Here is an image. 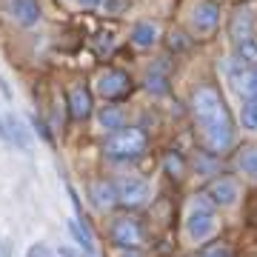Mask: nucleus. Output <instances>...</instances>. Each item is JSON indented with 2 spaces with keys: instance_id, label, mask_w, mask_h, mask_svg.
<instances>
[{
  "instance_id": "1",
  "label": "nucleus",
  "mask_w": 257,
  "mask_h": 257,
  "mask_svg": "<svg viewBox=\"0 0 257 257\" xmlns=\"http://www.w3.org/2000/svg\"><path fill=\"white\" fill-rule=\"evenodd\" d=\"M194 120L203 132V140L211 152H226L234 143V123H231L223 97L211 86H200L192 97Z\"/></svg>"
},
{
  "instance_id": "2",
  "label": "nucleus",
  "mask_w": 257,
  "mask_h": 257,
  "mask_svg": "<svg viewBox=\"0 0 257 257\" xmlns=\"http://www.w3.org/2000/svg\"><path fill=\"white\" fill-rule=\"evenodd\" d=\"M186 231L194 243H203V240L214 237L217 231V214H214V203L206 197V194H197L192 203V211L186 217Z\"/></svg>"
},
{
  "instance_id": "3",
  "label": "nucleus",
  "mask_w": 257,
  "mask_h": 257,
  "mask_svg": "<svg viewBox=\"0 0 257 257\" xmlns=\"http://www.w3.org/2000/svg\"><path fill=\"white\" fill-rule=\"evenodd\" d=\"M103 152L114 160H128V157H138L146 152V135L135 126H123L120 132H111L109 138H106V146Z\"/></svg>"
},
{
  "instance_id": "4",
  "label": "nucleus",
  "mask_w": 257,
  "mask_h": 257,
  "mask_svg": "<svg viewBox=\"0 0 257 257\" xmlns=\"http://www.w3.org/2000/svg\"><path fill=\"white\" fill-rule=\"evenodd\" d=\"M114 189H117V203H123L128 209H138V206H143V203L152 197V186H149L143 177H128L126 175L114 183Z\"/></svg>"
},
{
  "instance_id": "5",
  "label": "nucleus",
  "mask_w": 257,
  "mask_h": 257,
  "mask_svg": "<svg viewBox=\"0 0 257 257\" xmlns=\"http://www.w3.org/2000/svg\"><path fill=\"white\" fill-rule=\"evenodd\" d=\"M217 23H220V6L214 0H200L192 9V15H189V26H192V32L197 37L211 35L217 29Z\"/></svg>"
},
{
  "instance_id": "6",
  "label": "nucleus",
  "mask_w": 257,
  "mask_h": 257,
  "mask_svg": "<svg viewBox=\"0 0 257 257\" xmlns=\"http://www.w3.org/2000/svg\"><path fill=\"white\" fill-rule=\"evenodd\" d=\"M251 32H254V6H237L229 20V37L237 46V43L251 40Z\"/></svg>"
},
{
  "instance_id": "7",
  "label": "nucleus",
  "mask_w": 257,
  "mask_h": 257,
  "mask_svg": "<svg viewBox=\"0 0 257 257\" xmlns=\"http://www.w3.org/2000/svg\"><path fill=\"white\" fill-rule=\"evenodd\" d=\"M206 197H209L214 206H220V209H229L234 206L240 197V189L237 183L231 180V177H217V180H211L209 189H206Z\"/></svg>"
},
{
  "instance_id": "8",
  "label": "nucleus",
  "mask_w": 257,
  "mask_h": 257,
  "mask_svg": "<svg viewBox=\"0 0 257 257\" xmlns=\"http://www.w3.org/2000/svg\"><path fill=\"white\" fill-rule=\"evenodd\" d=\"M97 92L106 97V100H117L128 92V74L120 72V69H106V72L97 77Z\"/></svg>"
},
{
  "instance_id": "9",
  "label": "nucleus",
  "mask_w": 257,
  "mask_h": 257,
  "mask_svg": "<svg viewBox=\"0 0 257 257\" xmlns=\"http://www.w3.org/2000/svg\"><path fill=\"white\" fill-rule=\"evenodd\" d=\"M111 240H114V246H120V248H138L140 243H143V231H140L138 220L120 217V220H114V226H111Z\"/></svg>"
},
{
  "instance_id": "10",
  "label": "nucleus",
  "mask_w": 257,
  "mask_h": 257,
  "mask_svg": "<svg viewBox=\"0 0 257 257\" xmlns=\"http://www.w3.org/2000/svg\"><path fill=\"white\" fill-rule=\"evenodd\" d=\"M3 120H6V138H9V143L18 146L20 152H29L32 149V135H29L26 123L18 114H3Z\"/></svg>"
},
{
  "instance_id": "11",
  "label": "nucleus",
  "mask_w": 257,
  "mask_h": 257,
  "mask_svg": "<svg viewBox=\"0 0 257 257\" xmlns=\"http://www.w3.org/2000/svg\"><path fill=\"white\" fill-rule=\"evenodd\" d=\"M6 6H9V15L20 26H35L40 20V3L37 0H9Z\"/></svg>"
},
{
  "instance_id": "12",
  "label": "nucleus",
  "mask_w": 257,
  "mask_h": 257,
  "mask_svg": "<svg viewBox=\"0 0 257 257\" xmlns=\"http://www.w3.org/2000/svg\"><path fill=\"white\" fill-rule=\"evenodd\" d=\"M257 66V40H246V43H237L234 49V57H231V66H229V74L234 72H243V69H254Z\"/></svg>"
},
{
  "instance_id": "13",
  "label": "nucleus",
  "mask_w": 257,
  "mask_h": 257,
  "mask_svg": "<svg viewBox=\"0 0 257 257\" xmlns=\"http://www.w3.org/2000/svg\"><path fill=\"white\" fill-rule=\"evenodd\" d=\"M69 109H72L74 120H86L92 114V92L86 86H74L69 92Z\"/></svg>"
},
{
  "instance_id": "14",
  "label": "nucleus",
  "mask_w": 257,
  "mask_h": 257,
  "mask_svg": "<svg viewBox=\"0 0 257 257\" xmlns=\"http://www.w3.org/2000/svg\"><path fill=\"white\" fill-rule=\"evenodd\" d=\"M231 86H234V92L248 97V100H257V66L254 69H243V72H234L229 74Z\"/></svg>"
},
{
  "instance_id": "15",
  "label": "nucleus",
  "mask_w": 257,
  "mask_h": 257,
  "mask_svg": "<svg viewBox=\"0 0 257 257\" xmlns=\"http://www.w3.org/2000/svg\"><path fill=\"white\" fill-rule=\"evenodd\" d=\"M157 40H160V26L152 23V20H143V23L132 29V43L138 49H152L157 46Z\"/></svg>"
},
{
  "instance_id": "16",
  "label": "nucleus",
  "mask_w": 257,
  "mask_h": 257,
  "mask_svg": "<svg viewBox=\"0 0 257 257\" xmlns=\"http://www.w3.org/2000/svg\"><path fill=\"white\" fill-rule=\"evenodd\" d=\"M92 203L100 211H109L111 206L117 203V189H114V183H109V180H97V183H92Z\"/></svg>"
},
{
  "instance_id": "17",
  "label": "nucleus",
  "mask_w": 257,
  "mask_h": 257,
  "mask_svg": "<svg viewBox=\"0 0 257 257\" xmlns=\"http://www.w3.org/2000/svg\"><path fill=\"white\" fill-rule=\"evenodd\" d=\"M69 231H72L74 243L86 251V254H94L97 248H94V237H92V229L86 226V220L83 217H77V220H69Z\"/></svg>"
},
{
  "instance_id": "18",
  "label": "nucleus",
  "mask_w": 257,
  "mask_h": 257,
  "mask_svg": "<svg viewBox=\"0 0 257 257\" xmlns=\"http://www.w3.org/2000/svg\"><path fill=\"white\" fill-rule=\"evenodd\" d=\"M97 123H100L103 132H120V128L126 126V114H123V109H117V106H103L100 111H97Z\"/></svg>"
},
{
  "instance_id": "19",
  "label": "nucleus",
  "mask_w": 257,
  "mask_h": 257,
  "mask_svg": "<svg viewBox=\"0 0 257 257\" xmlns=\"http://www.w3.org/2000/svg\"><path fill=\"white\" fill-rule=\"evenodd\" d=\"M237 169L243 172V175H248V177H254L257 180V143L243 146L237 152Z\"/></svg>"
},
{
  "instance_id": "20",
  "label": "nucleus",
  "mask_w": 257,
  "mask_h": 257,
  "mask_svg": "<svg viewBox=\"0 0 257 257\" xmlns=\"http://www.w3.org/2000/svg\"><path fill=\"white\" fill-rule=\"evenodd\" d=\"M146 89L152 94H166L169 92V83H166V74L163 72H152L146 77Z\"/></svg>"
},
{
  "instance_id": "21",
  "label": "nucleus",
  "mask_w": 257,
  "mask_h": 257,
  "mask_svg": "<svg viewBox=\"0 0 257 257\" xmlns=\"http://www.w3.org/2000/svg\"><path fill=\"white\" fill-rule=\"evenodd\" d=\"M240 120H243V128H248V132H257V100H248L246 106H243V114H240Z\"/></svg>"
},
{
  "instance_id": "22",
  "label": "nucleus",
  "mask_w": 257,
  "mask_h": 257,
  "mask_svg": "<svg viewBox=\"0 0 257 257\" xmlns=\"http://www.w3.org/2000/svg\"><path fill=\"white\" fill-rule=\"evenodd\" d=\"M100 9L106 15H123L128 9V0H100Z\"/></svg>"
},
{
  "instance_id": "23",
  "label": "nucleus",
  "mask_w": 257,
  "mask_h": 257,
  "mask_svg": "<svg viewBox=\"0 0 257 257\" xmlns=\"http://www.w3.org/2000/svg\"><path fill=\"white\" fill-rule=\"evenodd\" d=\"M200 257H231V248L226 243H211L200 251Z\"/></svg>"
},
{
  "instance_id": "24",
  "label": "nucleus",
  "mask_w": 257,
  "mask_h": 257,
  "mask_svg": "<svg viewBox=\"0 0 257 257\" xmlns=\"http://www.w3.org/2000/svg\"><path fill=\"white\" fill-rule=\"evenodd\" d=\"M166 166H169V172H172V175H180V172H183V163H180L177 157H169V160H166Z\"/></svg>"
},
{
  "instance_id": "25",
  "label": "nucleus",
  "mask_w": 257,
  "mask_h": 257,
  "mask_svg": "<svg viewBox=\"0 0 257 257\" xmlns=\"http://www.w3.org/2000/svg\"><path fill=\"white\" fill-rule=\"evenodd\" d=\"M0 92H3V97H6V100L12 103V97H15V94H12V89H9V80L3 77V72H0Z\"/></svg>"
},
{
  "instance_id": "26",
  "label": "nucleus",
  "mask_w": 257,
  "mask_h": 257,
  "mask_svg": "<svg viewBox=\"0 0 257 257\" xmlns=\"http://www.w3.org/2000/svg\"><path fill=\"white\" fill-rule=\"evenodd\" d=\"M83 9H94V6H100V0H77Z\"/></svg>"
},
{
  "instance_id": "27",
  "label": "nucleus",
  "mask_w": 257,
  "mask_h": 257,
  "mask_svg": "<svg viewBox=\"0 0 257 257\" xmlns=\"http://www.w3.org/2000/svg\"><path fill=\"white\" fill-rule=\"evenodd\" d=\"M57 257H77V254H74V251H72V248H57Z\"/></svg>"
},
{
  "instance_id": "28",
  "label": "nucleus",
  "mask_w": 257,
  "mask_h": 257,
  "mask_svg": "<svg viewBox=\"0 0 257 257\" xmlns=\"http://www.w3.org/2000/svg\"><path fill=\"white\" fill-rule=\"evenodd\" d=\"M0 138L9 143V138H6V120H3V114H0Z\"/></svg>"
},
{
  "instance_id": "29",
  "label": "nucleus",
  "mask_w": 257,
  "mask_h": 257,
  "mask_svg": "<svg viewBox=\"0 0 257 257\" xmlns=\"http://www.w3.org/2000/svg\"><path fill=\"white\" fill-rule=\"evenodd\" d=\"M120 257H143V254H140L138 248H126V251H123Z\"/></svg>"
}]
</instances>
